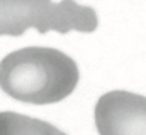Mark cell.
<instances>
[{
  "instance_id": "cell-1",
  "label": "cell",
  "mask_w": 146,
  "mask_h": 135,
  "mask_svg": "<svg viewBox=\"0 0 146 135\" xmlns=\"http://www.w3.org/2000/svg\"><path fill=\"white\" fill-rule=\"evenodd\" d=\"M78 78L77 63L50 47H26L0 62V89L26 104L60 102L75 90Z\"/></svg>"
},
{
  "instance_id": "cell-2",
  "label": "cell",
  "mask_w": 146,
  "mask_h": 135,
  "mask_svg": "<svg viewBox=\"0 0 146 135\" xmlns=\"http://www.w3.org/2000/svg\"><path fill=\"white\" fill-rule=\"evenodd\" d=\"M30 27L42 35L50 30L90 33L98 27V17L94 8L74 0H0V36H21Z\"/></svg>"
},
{
  "instance_id": "cell-3",
  "label": "cell",
  "mask_w": 146,
  "mask_h": 135,
  "mask_svg": "<svg viewBox=\"0 0 146 135\" xmlns=\"http://www.w3.org/2000/svg\"><path fill=\"white\" fill-rule=\"evenodd\" d=\"M100 135H146V96L127 90L102 95L95 105Z\"/></svg>"
},
{
  "instance_id": "cell-4",
  "label": "cell",
  "mask_w": 146,
  "mask_h": 135,
  "mask_svg": "<svg viewBox=\"0 0 146 135\" xmlns=\"http://www.w3.org/2000/svg\"><path fill=\"white\" fill-rule=\"evenodd\" d=\"M0 135H66L51 123L14 111H0Z\"/></svg>"
}]
</instances>
